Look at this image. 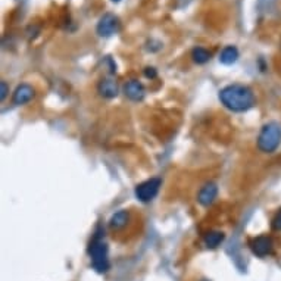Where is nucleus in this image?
Segmentation results:
<instances>
[{"label":"nucleus","instance_id":"13","mask_svg":"<svg viewBox=\"0 0 281 281\" xmlns=\"http://www.w3.org/2000/svg\"><path fill=\"white\" fill-rule=\"evenodd\" d=\"M128 220H130V214L127 210H119V212L113 214L111 221H109V225L112 230H119L127 225Z\"/></svg>","mask_w":281,"mask_h":281},{"label":"nucleus","instance_id":"14","mask_svg":"<svg viewBox=\"0 0 281 281\" xmlns=\"http://www.w3.org/2000/svg\"><path fill=\"white\" fill-rule=\"evenodd\" d=\"M210 52L206 50L205 47H194L193 49V52H191V57H193V60L196 62V63H199V65H203V63H206L207 60L210 59Z\"/></svg>","mask_w":281,"mask_h":281},{"label":"nucleus","instance_id":"12","mask_svg":"<svg viewBox=\"0 0 281 281\" xmlns=\"http://www.w3.org/2000/svg\"><path fill=\"white\" fill-rule=\"evenodd\" d=\"M225 239V234L223 231H209L206 236H205V239H203V242H205V246L209 247V249H215V247H218L220 244L224 242Z\"/></svg>","mask_w":281,"mask_h":281},{"label":"nucleus","instance_id":"7","mask_svg":"<svg viewBox=\"0 0 281 281\" xmlns=\"http://www.w3.org/2000/svg\"><path fill=\"white\" fill-rule=\"evenodd\" d=\"M218 196V187L217 184L214 183H207L203 187L200 188L199 194H197V202L202 205V206H209L215 202Z\"/></svg>","mask_w":281,"mask_h":281},{"label":"nucleus","instance_id":"2","mask_svg":"<svg viewBox=\"0 0 281 281\" xmlns=\"http://www.w3.org/2000/svg\"><path fill=\"white\" fill-rule=\"evenodd\" d=\"M102 234H103V231L100 228H97L94 233L93 240L89 244V256L92 259V266L99 274H105L111 268L109 249H108V244L103 242Z\"/></svg>","mask_w":281,"mask_h":281},{"label":"nucleus","instance_id":"4","mask_svg":"<svg viewBox=\"0 0 281 281\" xmlns=\"http://www.w3.org/2000/svg\"><path fill=\"white\" fill-rule=\"evenodd\" d=\"M162 181L159 178H150L146 180L143 183H140L137 187H135V197L143 202V203H148L150 200H153L161 188Z\"/></svg>","mask_w":281,"mask_h":281},{"label":"nucleus","instance_id":"3","mask_svg":"<svg viewBox=\"0 0 281 281\" xmlns=\"http://www.w3.org/2000/svg\"><path fill=\"white\" fill-rule=\"evenodd\" d=\"M281 143V125L278 122H268L258 135V149L263 153H272Z\"/></svg>","mask_w":281,"mask_h":281},{"label":"nucleus","instance_id":"15","mask_svg":"<svg viewBox=\"0 0 281 281\" xmlns=\"http://www.w3.org/2000/svg\"><path fill=\"white\" fill-rule=\"evenodd\" d=\"M271 227L275 230V231H281V209L275 214V217L272 218V223H271Z\"/></svg>","mask_w":281,"mask_h":281},{"label":"nucleus","instance_id":"9","mask_svg":"<svg viewBox=\"0 0 281 281\" xmlns=\"http://www.w3.org/2000/svg\"><path fill=\"white\" fill-rule=\"evenodd\" d=\"M34 97V89L30 86V84H21L17 87L14 97H12V102L14 105H25L28 103L31 99Z\"/></svg>","mask_w":281,"mask_h":281},{"label":"nucleus","instance_id":"16","mask_svg":"<svg viewBox=\"0 0 281 281\" xmlns=\"http://www.w3.org/2000/svg\"><path fill=\"white\" fill-rule=\"evenodd\" d=\"M0 89H2V94H0V99H2V102L6 99V96L9 93V87H8V84L5 83V81H2L0 83Z\"/></svg>","mask_w":281,"mask_h":281},{"label":"nucleus","instance_id":"1","mask_svg":"<svg viewBox=\"0 0 281 281\" xmlns=\"http://www.w3.org/2000/svg\"><path fill=\"white\" fill-rule=\"evenodd\" d=\"M220 100L233 112H246L255 106L256 97L250 87L243 84H230L220 92Z\"/></svg>","mask_w":281,"mask_h":281},{"label":"nucleus","instance_id":"17","mask_svg":"<svg viewBox=\"0 0 281 281\" xmlns=\"http://www.w3.org/2000/svg\"><path fill=\"white\" fill-rule=\"evenodd\" d=\"M156 75H158V73H156L155 68H146L145 69V77L146 78H156Z\"/></svg>","mask_w":281,"mask_h":281},{"label":"nucleus","instance_id":"6","mask_svg":"<svg viewBox=\"0 0 281 281\" xmlns=\"http://www.w3.org/2000/svg\"><path fill=\"white\" fill-rule=\"evenodd\" d=\"M250 250L253 255L259 256V258H265L268 255L272 253L274 250V243H272V239L268 237V236H258V237H253L250 240Z\"/></svg>","mask_w":281,"mask_h":281},{"label":"nucleus","instance_id":"11","mask_svg":"<svg viewBox=\"0 0 281 281\" xmlns=\"http://www.w3.org/2000/svg\"><path fill=\"white\" fill-rule=\"evenodd\" d=\"M239 59V50L236 46H227L220 53V62L224 65H233Z\"/></svg>","mask_w":281,"mask_h":281},{"label":"nucleus","instance_id":"5","mask_svg":"<svg viewBox=\"0 0 281 281\" xmlns=\"http://www.w3.org/2000/svg\"><path fill=\"white\" fill-rule=\"evenodd\" d=\"M119 28V21L113 14H105L99 19L96 31L100 37H111Z\"/></svg>","mask_w":281,"mask_h":281},{"label":"nucleus","instance_id":"18","mask_svg":"<svg viewBox=\"0 0 281 281\" xmlns=\"http://www.w3.org/2000/svg\"><path fill=\"white\" fill-rule=\"evenodd\" d=\"M112 2H115V3H116V2H121V0H112Z\"/></svg>","mask_w":281,"mask_h":281},{"label":"nucleus","instance_id":"8","mask_svg":"<svg viewBox=\"0 0 281 281\" xmlns=\"http://www.w3.org/2000/svg\"><path fill=\"white\" fill-rule=\"evenodd\" d=\"M124 94L131 99L134 102L142 100L145 97V87L140 81L137 80H130L124 84Z\"/></svg>","mask_w":281,"mask_h":281},{"label":"nucleus","instance_id":"10","mask_svg":"<svg viewBox=\"0 0 281 281\" xmlns=\"http://www.w3.org/2000/svg\"><path fill=\"white\" fill-rule=\"evenodd\" d=\"M97 90H99L100 96H103L106 99H112V97H116V94H118V84L113 80L105 78L99 83Z\"/></svg>","mask_w":281,"mask_h":281}]
</instances>
